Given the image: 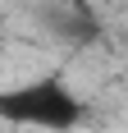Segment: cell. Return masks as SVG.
<instances>
[{"mask_svg": "<svg viewBox=\"0 0 128 133\" xmlns=\"http://www.w3.org/2000/svg\"><path fill=\"white\" fill-rule=\"evenodd\" d=\"M0 110L9 124H32V129H73L82 119V101L60 78H32L9 87L0 96Z\"/></svg>", "mask_w": 128, "mask_h": 133, "instance_id": "1", "label": "cell"}, {"mask_svg": "<svg viewBox=\"0 0 128 133\" xmlns=\"http://www.w3.org/2000/svg\"><path fill=\"white\" fill-rule=\"evenodd\" d=\"M60 5H78V9H87V0H60Z\"/></svg>", "mask_w": 128, "mask_h": 133, "instance_id": "2", "label": "cell"}]
</instances>
